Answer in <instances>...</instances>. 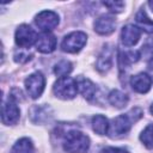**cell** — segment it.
<instances>
[{
    "mask_svg": "<svg viewBox=\"0 0 153 153\" xmlns=\"http://www.w3.org/2000/svg\"><path fill=\"white\" fill-rule=\"evenodd\" d=\"M142 114L143 112L140 108H134L128 114L120 115V116L115 117L109 126L110 136L111 137H118V136L127 134L129 131V129L131 128V124L142 117Z\"/></svg>",
    "mask_w": 153,
    "mask_h": 153,
    "instance_id": "1",
    "label": "cell"
},
{
    "mask_svg": "<svg viewBox=\"0 0 153 153\" xmlns=\"http://www.w3.org/2000/svg\"><path fill=\"white\" fill-rule=\"evenodd\" d=\"M62 145L67 153H86L90 148V139L84 133L71 129L66 133Z\"/></svg>",
    "mask_w": 153,
    "mask_h": 153,
    "instance_id": "2",
    "label": "cell"
},
{
    "mask_svg": "<svg viewBox=\"0 0 153 153\" xmlns=\"http://www.w3.org/2000/svg\"><path fill=\"white\" fill-rule=\"evenodd\" d=\"M53 91L57 98L61 99H73L78 93V85L76 80L71 76H62L59 78L57 81L54 84Z\"/></svg>",
    "mask_w": 153,
    "mask_h": 153,
    "instance_id": "3",
    "label": "cell"
},
{
    "mask_svg": "<svg viewBox=\"0 0 153 153\" xmlns=\"http://www.w3.org/2000/svg\"><path fill=\"white\" fill-rule=\"evenodd\" d=\"M86 42H87V36L85 32L74 31V32L68 33L63 38L61 43V48L66 53H78L84 48Z\"/></svg>",
    "mask_w": 153,
    "mask_h": 153,
    "instance_id": "4",
    "label": "cell"
},
{
    "mask_svg": "<svg viewBox=\"0 0 153 153\" xmlns=\"http://www.w3.org/2000/svg\"><path fill=\"white\" fill-rule=\"evenodd\" d=\"M20 110L16 103L14 97L10 96V98L4 102L1 109V121L6 126H13L19 121Z\"/></svg>",
    "mask_w": 153,
    "mask_h": 153,
    "instance_id": "5",
    "label": "cell"
},
{
    "mask_svg": "<svg viewBox=\"0 0 153 153\" xmlns=\"http://www.w3.org/2000/svg\"><path fill=\"white\" fill-rule=\"evenodd\" d=\"M44 86H45V79L41 72H35L25 79L26 92L33 99H37L38 97H41L44 90Z\"/></svg>",
    "mask_w": 153,
    "mask_h": 153,
    "instance_id": "6",
    "label": "cell"
},
{
    "mask_svg": "<svg viewBox=\"0 0 153 153\" xmlns=\"http://www.w3.org/2000/svg\"><path fill=\"white\" fill-rule=\"evenodd\" d=\"M37 35L35 32V30L26 25V24H22L18 26V29L16 30V43L18 47H20L22 49H26L30 48L33 43H36L37 41Z\"/></svg>",
    "mask_w": 153,
    "mask_h": 153,
    "instance_id": "7",
    "label": "cell"
},
{
    "mask_svg": "<svg viewBox=\"0 0 153 153\" xmlns=\"http://www.w3.org/2000/svg\"><path fill=\"white\" fill-rule=\"evenodd\" d=\"M59 22H60L59 20V16L54 11H42L35 18L36 25L43 32H49L53 29H55L57 26Z\"/></svg>",
    "mask_w": 153,
    "mask_h": 153,
    "instance_id": "8",
    "label": "cell"
},
{
    "mask_svg": "<svg viewBox=\"0 0 153 153\" xmlns=\"http://www.w3.org/2000/svg\"><path fill=\"white\" fill-rule=\"evenodd\" d=\"M38 51L43 54H49L55 50L56 48V38L50 32H43L37 37V41L35 43Z\"/></svg>",
    "mask_w": 153,
    "mask_h": 153,
    "instance_id": "9",
    "label": "cell"
},
{
    "mask_svg": "<svg viewBox=\"0 0 153 153\" xmlns=\"http://www.w3.org/2000/svg\"><path fill=\"white\" fill-rule=\"evenodd\" d=\"M116 26V20L110 14H103L98 17L94 22V30L99 35H109L114 32Z\"/></svg>",
    "mask_w": 153,
    "mask_h": 153,
    "instance_id": "10",
    "label": "cell"
},
{
    "mask_svg": "<svg viewBox=\"0 0 153 153\" xmlns=\"http://www.w3.org/2000/svg\"><path fill=\"white\" fill-rule=\"evenodd\" d=\"M140 36H141L140 29L131 24L123 26V29L121 31V41L126 47L135 45L139 42Z\"/></svg>",
    "mask_w": 153,
    "mask_h": 153,
    "instance_id": "11",
    "label": "cell"
},
{
    "mask_svg": "<svg viewBox=\"0 0 153 153\" xmlns=\"http://www.w3.org/2000/svg\"><path fill=\"white\" fill-rule=\"evenodd\" d=\"M112 56H114V50H112L111 45L105 44L97 59V63H96L97 69L102 73L108 72L112 65Z\"/></svg>",
    "mask_w": 153,
    "mask_h": 153,
    "instance_id": "12",
    "label": "cell"
},
{
    "mask_svg": "<svg viewBox=\"0 0 153 153\" xmlns=\"http://www.w3.org/2000/svg\"><path fill=\"white\" fill-rule=\"evenodd\" d=\"M130 85H131V88L135 92H137V93H146L151 88L152 80H151V78H149L148 74H146V73H139V74L131 76Z\"/></svg>",
    "mask_w": 153,
    "mask_h": 153,
    "instance_id": "13",
    "label": "cell"
},
{
    "mask_svg": "<svg viewBox=\"0 0 153 153\" xmlns=\"http://www.w3.org/2000/svg\"><path fill=\"white\" fill-rule=\"evenodd\" d=\"M76 85H78V90L80 91V93L84 96V98L86 100H90L91 102L96 97V93H97L98 88H97V86L90 79L79 78L76 80Z\"/></svg>",
    "mask_w": 153,
    "mask_h": 153,
    "instance_id": "14",
    "label": "cell"
},
{
    "mask_svg": "<svg viewBox=\"0 0 153 153\" xmlns=\"http://www.w3.org/2000/svg\"><path fill=\"white\" fill-rule=\"evenodd\" d=\"M51 117V109L47 105H33L30 109V118L33 123H44Z\"/></svg>",
    "mask_w": 153,
    "mask_h": 153,
    "instance_id": "15",
    "label": "cell"
},
{
    "mask_svg": "<svg viewBox=\"0 0 153 153\" xmlns=\"http://www.w3.org/2000/svg\"><path fill=\"white\" fill-rule=\"evenodd\" d=\"M109 121L103 115H96L92 117V128L98 135H105L109 133Z\"/></svg>",
    "mask_w": 153,
    "mask_h": 153,
    "instance_id": "16",
    "label": "cell"
},
{
    "mask_svg": "<svg viewBox=\"0 0 153 153\" xmlns=\"http://www.w3.org/2000/svg\"><path fill=\"white\" fill-rule=\"evenodd\" d=\"M10 153H35L33 143L30 139L22 137L12 146Z\"/></svg>",
    "mask_w": 153,
    "mask_h": 153,
    "instance_id": "17",
    "label": "cell"
},
{
    "mask_svg": "<svg viewBox=\"0 0 153 153\" xmlns=\"http://www.w3.org/2000/svg\"><path fill=\"white\" fill-rule=\"evenodd\" d=\"M109 102L111 105H114L117 109H122L128 104V96L120 90H112L109 93Z\"/></svg>",
    "mask_w": 153,
    "mask_h": 153,
    "instance_id": "18",
    "label": "cell"
},
{
    "mask_svg": "<svg viewBox=\"0 0 153 153\" xmlns=\"http://www.w3.org/2000/svg\"><path fill=\"white\" fill-rule=\"evenodd\" d=\"M140 53L139 51H120V55H118V63H120V67L121 68H126L128 67L129 65H131L133 62H136L139 59H140Z\"/></svg>",
    "mask_w": 153,
    "mask_h": 153,
    "instance_id": "19",
    "label": "cell"
},
{
    "mask_svg": "<svg viewBox=\"0 0 153 153\" xmlns=\"http://www.w3.org/2000/svg\"><path fill=\"white\" fill-rule=\"evenodd\" d=\"M135 19H136V23L140 26V29H142L143 31H146L148 33L153 32V20L147 17V14H146V12L143 10H140L136 13Z\"/></svg>",
    "mask_w": 153,
    "mask_h": 153,
    "instance_id": "20",
    "label": "cell"
},
{
    "mask_svg": "<svg viewBox=\"0 0 153 153\" xmlns=\"http://www.w3.org/2000/svg\"><path fill=\"white\" fill-rule=\"evenodd\" d=\"M73 67H72V63L67 60H61L60 62H57L54 67V73L59 76V78H62V76H67L71 72H72Z\"/></svg>",
    "mask_w": 153,
    "mask_h": 153,
    "instance_id": "21",
    "label": "cell"
},
{
    "mask_svg": "<svg viewBox=\"0 0 153 153\" xmlns=\"http://www.w3.org/2000/svg\"><path fill=\"white\" fill-rule=\"evenodd\" d=\"M140 140L148 149L153 148V123L148 124L142 130V133L140 134Z\"/></svg>",
    "mask_w": 153,
    "mask_h": 153,
    "instance_id": "22",
    "label": "cell"
},
{
    "mask_svg": "<svg viewBox=\"0 0 153 153\" xmlns=\"http://www.w3.org/2000/svg\"><path fill=\"white\" fill-rule=\"evenodd\" d=\"M140 54L146 61H152L153 60V38H149L145 42V44L141 48Z\"/></svg>",
    "mask_w": 153,
    "mask_h": 153,
    "instance_id": "23",
    "label": "cell"
},
{
    "mask_svg": "<svg viewBox=\"0 0 153 153\" xmlns=\"http://www.w3.org/2000/svg\"><path fill=\"white\" fill-rule=\"evenodd\" d=\"M103 5L105 7H108L109 11H111L114 13L122 12L123 8H124V2L123 1H104Z\"/></svg>",
    "mask_w": 153,
    "mask_h": 153,
    "instance_id": "24",
    "label": "cell"
},
{
    "mask_svg": "<svg viewBox=\"0 0 153 153\" xmlns=\"http://www.w3.org/2000/svg\"><path fill=\"white\" fill-rule=\"evenodd\" d=\"M30 59H31V54L18 51V50L14 53V61H17V62H26Z\"/></svg>",
    "mask_w": 153,
    "mask_h": 153,
    "instance_id": "25",
    "label": "cell"
},
{
    "mask_svg": "<svg viewBox=\"0 0 153 153\" xmlns=\"http://www.w3.org/2000/svg\"><path fill=\"white\" fill-rule=\"evenodd\" d=\"M100 153H129L127 149L117 148V147H105L102 149Z\"/></svg>",
    "mask_w": 153,
    "mask_h": 153,
    "instance_id": "26",
    "label": "cell"
},
{
    "mask_svg": "<svg viewBox=\"0 0 153 153\" xmlns=\"http://www.w3.org/2000/svg\"><path fill=\"white\" fill-rule=\"evenodd\" d=\"M148 75L151 78V80L153 81V60L149 61V63H148Z\"/></svg>",
    "mask_w": 153,
    "mask_h": 153,
    "instance_id": "27",
    "label": "cell"
},
{
    "mask_svg": "<svg viewBox=\"0 0 153 153\" xmlns=\"http://www.w3.org/2000/svg\"><path fill=\"white\" fill-rule=\"evenodd\" d=\"M148 5H149V7H151V8H152V11H153V1H149V2H148Z\"/></svg>",
    "mask_w": 153,
    "mask_h": 153,
    "instance_id": "28",
    "label": "cell"
},
{
    "mask_svg": "<svg viewBox=\"0 0 153 153\" xmlns=\"http://www.w3.org/2000/svg\"><path fill=\"white\" fill-rule=\"evenodd\" d=\"M151 114H152V115H153V104H152V105H151Z\"/></svg>",
    "mask_w": 153,
    "mask_h": 153,
    "instance_id": "29",
    "label": "cell"
}]
</instances>
